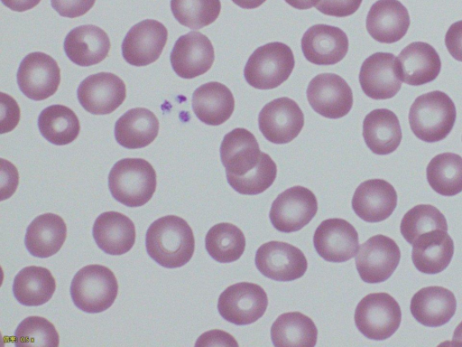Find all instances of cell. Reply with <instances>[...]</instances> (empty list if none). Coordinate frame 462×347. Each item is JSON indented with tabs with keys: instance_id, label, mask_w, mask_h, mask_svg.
<instances>
[{
	"instance_id": "6da1fadb",
	"label": "cell",
	"mask_w": 462,
	"mask_h": 347,
	"mask_svg": "<svg viewBox=\"0 0 462 347\" xmlns=\"http://www.w3.org/2000/svg\"><path fill=\"white\" fill-rule=\"evenodd\" d=\"M148 255L167 268L180 267L192 258L195 249L193 231L180 217L167 215L154 220L145 236Z\"/></svg>"
},
{
	"instance_id": "7a4b0ae2",
	"label": "cell",
	"mask_w": 462,
	"mask_h": 347,
	"mask_svg": "<svg viewBox=\"0 0 462 347\" xmlns=\"http://www.w3.org/2000/svg\"><path fill=\"white\" fill-rule=\"evenodd\" d=\"M456 116L452 99L446 93L435 90L416 98L409 111V123L419 139L434 143L448 136Z\"/></svg>"
},
{
	"instance_id": "3957f363",
	"label": "cell",
	"mask_w": 462,
	"mask_h": 347,
	"mask_svg": "<svg viewBox=\"0 0 462 347\" xmlns=\"http://www.w3.org/2000/svg\"><path fill=\"white\" fill-rule=\"evenodd\" d=\"M112 196L127 207H140L148 202L156 190V173L142 158H125L116 162L108 174Z\"/></svg>"
},
{
	"instance_id": "277c9868",
	"label": "cell",
	"mask_w": 462,
	"mask_h": 347,
	"mask_svg": "<svg viewBox=\"0 0 462 347\" xmlns=\"http://www.w3.org/2000/svg\"><path fill=\"white\" fill-rule=\"evenodd\" d=\"M118 284L114 273L106 267L92 264L79 269L70 284L74 305L88 314L101 313L115 302Z\"/></svg>"
},
{
	"instance_id": "5b68a950",
	"label": "cell",
	"mask_w": 462,
	"mask_h": 347,
	"mask_svg": "<svg viewBox=\"0 0 462 347\" xmlns=\"http://www.w3.org/2000/svg\"><path fill=\"white\" fill-rule=\"evenodd\" d=\"M295 65L291 49L274 42L258 47L249 57L244 76L247 83L258 89L279 87L291 74Z\"/></svg>"
},
{
	"instance_id": "8992f818",
	"label": "cell",
	"mask_w": 462,
	"mask_h": 347,
	"mask_svg": "<svg viewBox=\"0 0 462 347\" xmlns=\"http://www.w3.org/2000/svg\"><path fill=\"white\" fill-rule=\"evenodd\" d=\"M355 324L370 340L391 337L399 328L402 311L397 301L384 292L371 293L363 297L355 311Z\"/></svg>"
},
{
	"instance_id": "52a82bcc",
	"label": "cell",
	"mask_w": 462,
	"mask_h": 347,
	"mask_svg": "<svg viewBox=\"0 0 462 347\" xmlns=\"http://www.w3.org/2000/svg\"><path fill=\"white\" fill-rule=\"evenodd\" d=\"M268 306L266 292L257 284L240 282L229 286L219 295L217 310L220 315L236 325L256 322Z\"/></svg>"
},
{
	"instance_id": "ba28073f",
	"label": "cell",
	"mask_w": 462,
	"mask_h": 347,
	"mask_svg": "<svg viewBox=\"0 0 462 347\" xmlns=\"http://www.w3.org/2000/svg\"><path fill=\"white\" fill-rule=\"evenodd\" d=\"M318 211L314 193L303 186L291 187L273 202L269 218L273 226L281 232L298 231L310 222Z\"/></svg>"
},
{
	"instance_id": "9c48e42d",
	"label": "cell",
	"mask_w": 462,
	"mask_h": 347,
	"mask_svg": "<svg viewBox=\"0 0 462 347\" xmlns=\"http://www.w3.org/2000/svg\"><path fill=\"white\" fill-rule=\"evenodd\" d=\"M400 259L401 250L396 242L378 234L360 245L356 256V267L364 282L375 284L387 280Z\"/></svg>"
},
{
	"instance_id": "30bf717a",
	"label": "cell",
	"mask_w": 462,
	"mask_h": 347,
	"mask_svg": "<svg viewBox=\"0 0 462 347\" xmlns=\"http://www.w3.org/2000/svg\"><path fill=\"white\" fill-rule=\"evenodd\" d=\"M16 78L23 94L30 99L40 101L57 91L60 83V70L52 57L35 52L23 58Z\"/></svg>"
},
{
	"instance_id": "8fae6325",
	"label": "cell",
	"mask_w": 462,
	"mask_h": 347,
	"mask_svg": "<svg viewBox=\"0 0 462 347\" xmlns=\"http://www.w3.org/2000/svg\"><path fill=\"white\" fill-rule=\"evenodd\" d=\"M254 263L264 277L275 281L288 282L301 277L308 267L302 251L282 241H269L260 246Z\"/></svg>"
},
{
	"instance_id": "7c38bea8",
	"label": "cell",
	"mask_w": 462,
	"mask_h": 347,
	"mask_svg": "<svg viewBox=\"0 0 462 347\" xmlns=\"http://www.w3.org/2000/svg\"><path fill=\"white\" fill-rule=\"evenodd\" d=\"M259 129L277 145L292 141L304 126V114L293 99L282 97L267 103L258 116Z\"/></svg>"
},
{
	"instance_id": "4fadbf2b",
	"label": "cell",
	"mask_w": 462,
	"mask_h": 347,
	"mask_svg": "<svg viewBox=\"0 0 462 347\" xmlns=\"http://www.w3.org/2000/svg\"><path fill=\"white\" fill-rule=\"evenodd\" d=\"M309 104L318 114L332 119L347 115L353 106V93L339 75L321 73L315 76L307 88Z\"/></svg>"
},
{
	"instance_id": "5bb4252c",
	"label": "cell",
	"mask_w": 462,
	"mask_h": 347,
	"mask_svg": "<svg viewBox=\"0 0 462 347\" xmlns=\"http://www.w3.org/2000/svg\"><path fill=\"white\" fill-rule=\"evenodd\" d=\"M168 39V31L160 22L146 19L134 24L122 43L125 61L133 66H146L156 61Z\"/></svg>"
},
{
	"instance_id": "9a60e30c",
	"label": "cell",
	"mask_w": 462,
	"mask_h": 347,
	"mask_svg": "<svg viewBox=\"0 0 462 347\" xmlns=\"http://www.w3.org/2000/svg\"><path fill=\"white\" fill-rule=\"evenodd\" d=\"M77 95L85 110L94 115H106L114 112L125 101L126 88L118 76L99 72L83 80Z\"/></svg>"
},
{
	"instance_id": "2e32d148",
	"label": "cell",
	"mask_w": 462,
	"mask_h": 347,
	"mask_svg": "<svg viewBox=\"0 0 462 347\" xmlns=\"http://www.w3.org/2000/svg\"><path fill=\"white\" fill-rule=\"evenodd\" d=\"M313 244L317 253L326 261L346 262L358 251V233L346 220L328 219L316 229Z\"/></svg>"
},
{
	"instance_id": "e0dca14e",
	"label": "cell",
	"mask_w": 462,
	"mask_h": 347,
	"mask_svg": "<svg viewBox=\"0 0 462 347\" xmlns=\"http://www.w3.org/2000/svg\"><path fill=\"white\" fill-rule=\"evenodd\" d=\"M214 60V48L210 40L197 31L181 35L170 55L174 72L183 79H193L206 73Z\"/></svg>"
},
{
	"instance_id": "ac0fdd59",
	"label": "cell",
	"mask_w": 462,
	"mask_h": 347,
	"mask_svg": "<svg viewBox=\"0 0 462 347\" xmlns=\"http://www.w3.org/2000/svg\"><path fill=\"white\" fill-rule=\"evenodd\" d=\"M359 83L364 93L373 99L394 97L402 87L397 73L396 56L389 52H375L362 63Z\"/></svg>"
},
{
	"instance_id": "d6986e66",
	"label": "cell",
	"mask_w": 462,
	"mask_h": 347,
	"mask_svg": "<svg viewBox=\"0 0 462 347\" xmlns=\"http://www.w3.org/2000/svg\"><path fill=\"white\" fill-rule=\"evenodd\" d=\"M301 51L307 61L313 64L333 65L346 55L348 38L338 27L314 24L301 38Z\"/></svg>"
},
{
	"instance_id": "ffe728a7",
	"label": "cell",
	"mask_w": 462,
	"mask_h": 347,
	"mask_svg": "<svg viewBox=\"0 0 462 347\" xmlns=\"http://www.w3.org/2000/svg\"><path fill=\"white\" fill-rule=\"evenodd\" d=\"M397 206V192L383 179L363 182L352 198L355 213L366 222H380L392 215Z\"/></svg>"
},
{
	"instance_id": "44dd1931",
	"label": "cell",
	"mask_w": 462,
	"mask_h": 347,
	"mask_svg": "<svg viewBox=\"0 0 462 347\" xmlns=\"http://www.w3.org/2000/svg\"><path fill=\"white\" fill-rule=\"evenodd\" d=\"M397 73L408 85L420 86L435 80L440 72L441 61L429 43L415 42L407 45L396 57Z\"/></svg>"
},
{
	"instance_id": "7402d4cb",
	"label": "cell",
	"mask_w": 462,
	"mask_h": 347,
	"mask_svg": "<svg viewBox=\"0 0 462 347\" xmlns=\"http://www.w3.org/2000/svg\"><path fill=\"white\" fill-rule=\"evenodd\" d=\"M411 23L406 7L398 0H378L366 16V30L375 41L393 43L407 33Z\"/></svg>"
},
{
	"instance_id": "603a6c76",
	"label": "cell",
	"mask_w": 462,
	"mask_h": 347,
	"mask_svg": "<svg viewBox=\"0 0 462 347\" xmlns=\"http://www.w3.org/2000/svg\"><path fill=\"white\" fill-rule=\"evenodd\" d=\"M110 47L107 33L93 24L75 27L64 40L67 57L73 63L82 67L101 62L107 56Z\"/></svg>"
},
{
	"instance_id": "cb8c5ba5",
	"label": "cell",
	"mask_w": 462,
	"mask_h": 347,
	"mask_svg": "<svg viewBox=\"0 0 462 347\" xmlns=\"http://www.w3.org/2000/svg\"><path fill=\"white\" fill-rule=\"evenodd\" d=\"M263 152L255 136L247 129L237 127L225 135L220 145V159L226 174L244 175L260 162Z\"/></svg>"
},
{
	"instance_id": "d4e9b609",
	"label": "cell",
	"mask_w": 462,
	"mask_h": 347,
	"mask_svg": "<svg viewBox=\"0 0 462 347\" xmlns=\"http://www.w3.org/2000/svg\"><path fill=\"white\" fill-rule=\"evenodd\" d=\"M412 316L428 327L447 324L455 314L457 300L454 294L442 286H427L416 292L410 305Z\"/></svg>"
},
{
	"instance_id": "484cf974",
	"label": "cell",
	"mask_w": 462,
	"mask_h": 347,
	"mask_svg": "<svg viewBox=\"0 0 462 347\" xmlns=\"http://www.w3.org/2000/svg\"><path fill=\"white\" fill-rule=\"evenodd\" d=\"M412 245V263L424 274L440 273L448 267L453 258L454 242L445 230H434L423 233Z\"/></svg>"
},
{
	"instance_id": "4316f807",
	"label": "cell",
	"mask_w": 462,
	"mask_h": 347,
	"mask_svg": "<svg viewBox=\"0 0 462 347\" xmlns=\"http://www.w3.org/2000/svg\"><path fill=\"white\" fill-rule=\"evenodd\" d=\"M92 234L98 248L109 255L128 252L135 241L134 222L117 211L101 213L94 222Z\"/></svg>"
},
{
	"instance_id": "83f0119b",
	"label": "cell",
	"mask_w": 462,
	"mask_h": 347,
	"mask_svg": "<svg viewBox=\"0 0 462 347\" xmlns=\"http://www.w3.org/2000/svg\"><path fill=\"white\" fill-rule=\"evenodd\" d=\"M192 109L201 122L209 126H219L232 116L235 98L226 85L210 81L199 86L193 92Z\"/></svg>"
},
{
	"instance_id": "f1b7e54d",
	"label": "cell",
	"mask_w": 462,
	"mask_h": 347,
	"mask_svg": "<svg viewBox=\"0 0 462 347\" xmlns=\"http://www.w3.org/2000/svg\"><path fill=\"white\" fill-rule=\"evenodd\" d=\"M66 236L67 227L63 219L48 212L39 215L29 224L24 243L31 255L44 258L60 249Z\"/></svg>"
},
{
	"instance_id": "f546056e",
	"label": "cell",
	"mask_w": 462,
	"mask_h": 347,
	"mask_svg": "<svg viewBox=\"0 0 462 347\" xmlns=\"http://www.w3.org/2000/svg\"><path fill=\"white\" fill-rule=\"evenodd\" d=\"M363 137L373 153L381 155L393 153L402 137L397 116L387 108L372 110L364 119Z\"/></svg>"
},
{
	"instance_id": "4dcf8cb0",
	"label": "cell",
	"mask_w": 462,
	"mask_h": 347,
	"mask_svg": "<svg viewBox=\"0 0 462 347\" xmlns=\"http://www.w3.org/2000/svg\"><path fill=\"white\" fill-rule=\"evenodd\" d=\"M159 120L151 110L134 108L121 116L115 125L116 142L128 149L143 148L157 136Z\"/></svg>"
},
{
	"instance_id": "1f68e13d",
	"label": "cell",
	"mask_w": 462,
	"mask_h": 347,
	"mask_svg": "<svg viewBox=\"0 0 462 347\" xmlns=\"http://www.w3.org/2000/svg\"><path fill=\"white\" fill-rule=\"evenodd\" d=\"M317 338L314 322L300 312L282 314L271 327V339L276 347H313Z\"/></svg>"
},
{
	"instance_id": "d6a6232c",
	"label": "cell",
	"mask_w": 462,
	"mask_h": 347,
	"mask_svg": "<svg viewBox=\"0 0 462 347\" xmlns=\"http://www.w3.org/2000/svg\"><path fill=\"white\" fill-rule=\"evenodd\" d=\"M56 289L55 278L51 271L42 267L29 266L14 277L13 293L16 300L27 306H38L47 303Z\"/></svg>"
},
{
	"instance_id": "836d02e7",
	"label": "cell",
	"mask_w": 462,
	"mask_h": 347,
	"mask_svg": "<svg viewBox=\"0 0 462 347\" xmlns=\"http://www.w3.org/2000/svg\"><path fill=\"white\" fill-rule=\"evenodd\" d=\"M38 127L47 141L57 145L71 143L78 137L80 130L75 112L60 104L49 106L41 112Z\"/></svg>"
},
{
	"instance_id": "e575fe53",
	"label": "cell",
	"mask_w": 462,
	"mask_h": 347,
	"mask_svg": "<svg viewBox=\"0 0 462 347\" xmlns=\"http://www.w3.org/2000/svg\"><path fill=\"white\" fill-rule=\"evenodd\" d=\"M427 180L430 187L443 196H454L462 192V157L454 153H443L429 163Z\"/></svg>"
},
{
	"instance_id": "d590c367",
	"label": "cell",
	"mask_w": 462,
	"mask_h": 347,
	"mask_svg": "<svg viewBox=\"0 0 462 347\" xmlns=\"http://www.w3.org/2000/svg\"><path fill=\"white\" fill-rule=\"evenodd\" d=\"M209 256L220 263H231L240 258L245 249V238L234 224L222 222L209 229L205 239Z\"/></svg>"
},
{
	"instance_id": "8d00e7d4",
	"label": "cell",
	"mask_w": 462,
	"mask_h": 347,
	"mask_svg": "<svg viewBox=\"0 0 462 347\" xmlns=\"http://www.w3.org/2000/svg\"><path fill=\"white\" fill-rule=\"evenodd\" d=\"M434 230L447 231L448 224L445 216L430 204L414 206L404 214L400 224L401 233L410 244L421 234Z\"/></svg>"
},
{
	"instance_id": "74e56055",
	"label": "cell",
	"mask_w": 462,
	"mask_h": 347,
	"mask_svg": "<svg viewBox=\"0 0 462 347\" xmlns=\"http://www.w3.org/2000/svg\"><path fill=\"white\" fill-rule=\"evenodd\" d=\"M174 18L190 29H201L215 22L221 10L220 0H171Z\"/></svg>"
},
{
	"instance_id": "f35d334b",
	"label": "cell",
	"mask_w": 462,
	"mask_h": 347,
	"mask_svg": "<svg viewBox=\"0 0 462 347\" xmlns=\"http://www.w3.org/2000/svg\"><path fill=\"white\" fill-rule=\"evenodd\" d=\"M227 183L237 192L256 195L266 191L274 182L277 166L271 156L263 152L259 164L244 175L226 174Z\"/></svg>"
},
{
	"instance_id": "ab89813d",
	"label": "cell",
	"mask_w": 462,
	"mask_h": 347,
	"mask_svg": "<svg viewBox=\"0 0 462 347\" xmlns=\"http://www.w3.org/2000/svg\"><path fill=\"white\" fill-rule=\"evenodd\" d=\"M14 342L17 347H57L60 336L54 325L42 316H29L17 326Z\"/></svg>"
},
{
	"instance_id": "60d3db41",
	"label": "cell",
	"mask_w": 462,
	"mask_h": 347,
	"mask_svg": "<svg viewBox=\"0 0 462 347\" xmlns=\"http://www.w3.org/2000/svg\"><path fill=\"white\" fill-rule=\"evenodd\" d=\"M363 0H319L316 8L323 14L346 17L353 14L360 7Z\"/></svg>"
},
{
	"instance_id": "b9f144b4",
	"label": "cell",
	"mask_w": 462,
	"mask_h": 347,
	"mask_svg": "<svg viewBox=\"0 0 462 347\" xmlns=\"http://www.w3.org/2000/svg\"><path fill=\"white\" fill-rule=\"evenodd\" d=\"M96 0H51L52 8L61 16L76 18L85 14Z\"/></svg>"
},
{
	"instance_id": "7bdbcfd3",
	"label": "cell",
	"mask_w": 462,
	"mask_h": 347,
	"mask_svg": "<svg viewBox=\"0 0 462 347\" xmlns=\"http://www.w3.org/2000/svg\"><path fill=\"white\" fill-rule=\"evenodd\" d=\"M445 44L449 54L462 61V21L450 25L445 36Z\"/></svg>"
},
{
	"instance_id": "ee69618b",
	"label": "cell",
	"mask_w": 462,
	"mask_h": 347,
	"mask_svg": "<svg viewBox=\"0 0 462 347\" xmlns=\"http://www.w3.org/2000/svg\"><path fill=\"white\" fill-rule=\"evenodd\" d=\"M196 346H236L238 347V343L236 339L229 333L222 330H210L200 335L196 343Z\"/></svg>"
},
{
	"instance_id": "f6af8a7d",
	"label": "cell",
	"mask_w": 462,
	"mask_h": 347,
	"mask_svg": "<svg viewBox=\"0 0 462 347\" xmlns=\"http://www.w3.org/2000/svg\"><path fill=\"white\" fill-rule=\"evenodd\" d=\"M9 9L15 12H24L35 7L41 0H1Z\"/></svg>"
},
{
	"instance_id": "bcb514c9",
	"label": "cell",
	"mask_w": 462,
	"mask_h": 347,
	"mask_svg": "<svg viewBox=\"0 0 462 347\" xmlns=\"http://www.w3.org/2000/svg\"><path fill=\"white\" fill-rule=\"evenodd\" d=\"M318 1L319 0H285L288 5L300 10L310 9L316 6Z\"/></svg>"
},
{
	"instance_id": "7dc6e473",
	"label": "cell",
	"mask_w": 462,
	"mask_h": 347,
	"mask_svg": "<svg viewBox=\"0 0 462 347\" xmlns=\"http://www.w3.org/2000/svg\"><path fill=\"white\" fill-rule=\"evenodd\" d=\"M236 5L245 9H254L262 5L266 0H232Z\"/></svg>"
},
{
	"instance_id": "c3c4849f",
	"label": "cell",
	"mask_w": 462,
	"mask_h": 347,
	"mask_svg": "<svg viewBox=\"0 0 462 347\" xmlns=\"http://www.w3.org/2000/svg\"><path fill=\"white\" fill-rule=\"evenodd\" d=\"M451 344L462 345V322L459 323L454 331Z\"/></svg>"
}]
</instances>
